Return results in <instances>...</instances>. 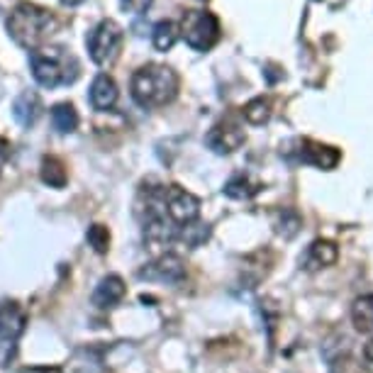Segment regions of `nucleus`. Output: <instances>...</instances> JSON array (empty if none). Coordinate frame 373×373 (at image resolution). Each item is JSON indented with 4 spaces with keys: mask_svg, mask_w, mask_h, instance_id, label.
<instances>
[{
    "mask_svg": "<svg viewBox=\"0 0 373 373\" xmlns=\"http://www.w3.org/2000/svg\"><path fill=\"white\" fill-rule=\"evenodd\" d=\"M59 22L51 10L34 3H20L8 17V32L20 47L37 49L56 32Z\"/></svg>",
    "mask_w": 373,
    "mask_h": 373,
    "instance_id": "obj_1",
    "label": "nucleus"
},
{
    "mask_svg": "<svg viewBox=\"0 0 373 373\" xmlns=\"http://www.w3.org/2000/svg\"><path fill=\"white\" fill-rule=\"evenodd\" d=\"M179 93V76L171 66L147 64L132 76V98L142 107H159Z\"/></svg>",
    "mask_w": 373,
    "mask_h": 373,
    "instance_id": "obj_2",
    "label": "nucleus"
},
{
    "mask_svg": "<svg viewBox=\"0 0 373 373\" xmlns=\"http://www.w3.org/2000/svg\"><path fill=\"white\" fill-rule=\"evenodd\" d=\"M30 66L34 81L44 88H56V85H71L78 78L76 56L68 54L64 47H42L30 54Z\"/></svg>",
    "mask_w": 373,
    "mask_h": 373,
    "instance_id": "obj_3",
    "label": "nucleus"
},
{
    "mask_svg": "<svg viewBox=\"0 0 373 373\" xmlns=\"http://www.w3.org/2000/svg\"><path fill=\"white\" fill-rule=\"evenodd\" d=\"M181 32L191 49L208 51L220 39V20L208 10H188L181 20Z\"/></svg>",
    "mask_w": 373,
    "mask_h": 373,
    "instance_id": "obj_4",
    "label": "nucleus"
},
{
    "mask_svg": "<svg viewBox=\"0 0 373 373\" xmlns=\"http://www.w3.org/2000/svg\"><path fill=\"white\" fill-rule=\"evenodd\" d=\"M85 47H88L90 59L98 66H110L117 59L120 47H122V27L112 20H103L85 37Z\"/></svg>",
    "mask_w": 373,
    "mask_h": 373,
    "instance_id": "obj_5",
    "label": "nucleus"
},
{
    "mask_svg": "<svg viewBox=\"0 0 373 373\" xmlns=\"http://www.w3.org/2000/svg\"><path fill=\"white\" fill-rule=\"evenodd\" d=\"M164 203L166 215L176 227L191 225L200 215V200L181 186H164Z\"/></svg>",
    "mask_w": 373,
    "mask_h": 373,
    "instance_id": "obj_6",
    "label": "nucleus"
},
{
    "mask_svg": "<svg viewBox=\"0 0 373 373\" xmlns=\"http://www.w3.org/2000/svg\"><path fill=\"white\" fill-rule=\"evenodd\" d=\"M137 276H140L142 280H152V283L179 285L186 280V261L176 254H162L159 259L147 263L145 268H140Z\"/></svg>",
    "mask_w": 373,
    "mask_h": 373,
    "instance_id": "obj_7",
    "label": "nucleus"
},
{
    "mask_svg": "<svg viewBox=\"0 0 373 373\" xmlns=\"http://www.w3.org/2000/svg\"><path fill=\"white\" fill-rule=\"evenodd\" d=\"M246 135L242 125L234 122V120H222L215 127L208 132L205 137V145H208L215 154H232L244 145Z\"/></svg>",
    "mask_w": 373,
    "mask_h": 373,
    "instance_id": "obj_8",
    "label": "nucleus"
},
{
    "mask_svg": "<svg viewBox=\"0 0 373 373\" xmlns=\"http://www.w3.org/2000/svg\"><path fill=\"white\" fill-rule=\"evenodd\" d=\"M298 147H300L298 149V162L317 166V169H325V171H332L342 159L340 149L320 145V142H312V140H300Z\"/></svg>",
    "mask_w": 373,
    "mask_h": 373,
    "instance_id": "obj_9",
    "label": "nucleus"
},
{
    "mask_svg": "<svg viewBox=\"0 0 373 373\" xmlns=\"http://www.w3.org/2000/svg\"><path fill=\"white\" fill-rule=\"evenodd\" d=\"M27 327V315L17 303H3L0 305V342L17 344Z\"/></svg>",
    "mask_w": 373,
    "mask_h": 373,
    "instance_id": "obj_10",
    "label": "nucleus"
},
{
    "mask_svg": "<svg viewBox=\"0 0 373 373\" xmlns=\"http://www.w3.org/2000/svg\"><path fill=\"white\" fill-rule=\"evenodd\" d=\"M337 256H340V249H337L335 242H330V239H315L305 249V254L300 256V268H305L310 273L322 271V268L332 266L337 261Z\"/></svg>",
    "mask_w": 373,
    "mask_h": 373,
    "instance_id": "obj_11",
    "label": "nucleus"
},
{
    "mask_svg": "<svg viewBox=\"0 0 373 373\" xmlns=\"http://www.w3.org/2000/svg\"><path fill=\"white\" fill-rule=\"evenodd\" d=\"M125 293H127V288H125V280L120 276H115V273H110V276L100 278V283L95 285L93 305L100 308V310L115 308L125 298Z\"/></svg>",
    "mask_w": 373,
    "mask_h": 373,
    "instance_id": "obj_12",
    "label": "nucleus"
},
{
    "mask_svg": "<svg viewBox=\"0 0 373 373\" xmlns=\"http://www.w3.org/2000/svg\"><path fill=\"white\" fill-rule=\"evenodd\" d=\"M90 105L95 107V110L105 112L110 110V107L117 103V83L112 81L107 73H98L93 78V83H90Z\"/></svg>",
    "mask_w": 373,
    "mask_h": 373,
    "instance_id": "obj_13",
    "label": "nucleus"
},
{
    "mask_svg": "<svg viewBox=\"0 0 373 373\" xmlns=\"http://www.w3.org/2000/svg\"><path fill=\"white\" fill-rule=\"evenodd\" d=\"M42 115V98L34 90H25L15 98L13 103V117L17 120L20 127H32L37 122V117Z\"/></svg>",
    "mask_w": 373,
    "mask_h": 373,
    "instance_id": "obj_14",
    "label": "nucleus"
},
{
    "mask_svg": "<svg viewBox=\"0 0 373 373\" xmlns=\"http://www.w3.org/2000/svg\"><path fill=\"white\" fill-rule=\"evenodd\" d=\"M261 188H263V183L256 181L251 174H237L227 181L225 195L232 200H249V198H254L256 193H261Z\"/></svg>",
    "mask_w": 373,
    "mask_h": 373,
    "instance_id": "obj_15",
    "label": "nucleus"
},
{
    "mask_svg": "<svg viewBox=\"0 0 373 373\" xmlns=\"http://www.w3.org/2000/svg\"><path fill=\"white\" fill-rule=\"evenodd\" d=\"M352 322L361 335H373V293L361 295L352 305Z\"/></svg>",
    "mask_w": 373,
    "mask_h": 373,
    "instance_id": "obj_16",
    "label": "nucleus"
},
{
    "mask_svg": "<svg viewBox=\"0 0 373 373\" xmlns=\"http://www.w3.org/2000/svg\"><path fill=\"white\" fill-rule=\"evenodd\" d=\"M51 125L61 135H71L78 127V112L71 103H59V105L51 107Z\"/></svg>",
    "mask_w": 373,
    "mask_h": 373,
    "instance_id": "obj_17",
    "label": "nucleus"
},
{
    "mask_svg": "<svg viewBox=\"0 0 373 373\" xmlns=\"http://www.w3.org/2000/svg\"><path fill=\"white\" fill-rule=\"evenodd\" d=\"M42 181L47 183L49 188H64L68 181L66 166L56 157H44L42 159Z\"/></svg>",
    "mask_w": 373,
    "mask_h": 373,
    "instance_id": "obj_18",
    "label": "nucleus"
},
{
    "mask_svg": "<svg viewBox=\"0 0 373 373\" xmlns=\"http://www.w3.org/2000/svg\"><path fill=\"white\" fill-rule=\"evenodd\" d=\"M176 239L186 246H191V249H195V246L205 244L210 239V225H203V222H198V220L191 222V225H183V227H179Z\"/></svg>",
    "mask_w": 373,
    "mask_h": 373,
    "instance_id": "obj_19",
    "label": "nucleus"
},
{
    "mask_svg": "<svg viewBox=\"0 0 373 373\" xmlns=\"http://www.w3.org/2000/svg\"><path fill=\"white\" fill-rule=\"evenodd\" d=\"M176 39H179V27H176L174 22L162 20V22H157V25H154L152 42H154V47H157L159 51H169L176 44Z\"/></svg>",
    "mask_w": 373,
    "mask_h": 373,
    "instance_id": "obj_20",
    "label": "nucleus"
},
{
    "mask_svg": "<svg viewBox=\"0 0 373 373\" xmlns=\"http://www.w3.org/2000/svg\"><path fill=\"white\" fill-rule=\"evenodd\" d=\"M244 117H246V122H251V125H263V122H268L271 120V100L268 98H254V100H249L244 105Z\"/></svg>",
    "mask_w": 373,
    "mask_h": 373,
    "instance_id": "obj_21",
    "label": "nucleus"
},
{
    "mask_svg": "<svg viewBox=\"0 0 373 373\" xmlns=\"http://www.w3.org/2000/svg\"><path fill=\"white\" fill-rule=\"evenodd\" d=\"M85 239L93 246L95 254H107V249H110V229L105 225H90L88 232H85Z\"/></svg>",
    "mask_w": 373,
    "mask_h": 373,
    "instance_id": "obj_22",
    "label": "nucleus"
},
{
    "mask_svg": "<svg viewBox=\"0 0 373 373\" xmlns=\"http://www.w3.org/2000/svg\"><path fill=\"white\" fill-rule=\"evenodd\" d=\"M152 0H122V8L130 10V13H147Z\"/></svg>",
    "mask_w": 373,
    "mask_h": 373,
    "instance_id": "obj_23",
    "label": "nucleus"
},
{
    "mask_svg": "<svg viewBox=\"0 0 373 373\" xmlns=\"http://www.w3.org/2000/svg\"><path fill=\"white\" fill-rule=\"evenodd\" d=\"M361 357H364V369L373 373V340H369L364 344V352H361Z\"/></svg>",
    "mask_w": 373,
    "mask_h": 373,
    "instance_id": "obj_24",
    "label": "nucleus"
},
{
    "mask_svg": "<svg viewBox=\"0 0 373 373\" xmlns=\"http://www.w3.org/2000/svg\"><path fill=\"white\" fill-rule=\"evenodd\" d=\"M20 373H64L61 366H25Z\"/></svg>",
    "mask_w": 373,
    "mask_h": 373,
    "instance_id": "obj_25",
    "label": "nucleus"
},
{
    "mask_svg": "<svg viewBox=\"0 0 373 373\" xmlns=\"http://www.w3.org/2000/svg\"><path fill=\"white\" fill-rule=\"evenodd\" d=\"M8 157H10V145L0 137V174H3V166L8 162Z\"/></svg>",
    "mask_w": 373,
    "mask_h": 373,
    "instance_id": "obj_26",
    "label": "nucleus"
},
{
    "mask_svg": "<svg viewBox=\"0 0 373 373\" xmlns=\"http://www.w3.org/2000/svg\"><path fill=\"white\" fill-rule=\"evenodd\" d=\"M64 5H68V8H76V5H81L83 0H61Z\"/></svg>",
    "mask_w": 373,
    "mask_h": 373,
    "instance_id": "obj_27",
    "label": "nucleus"
}]
</instances>
